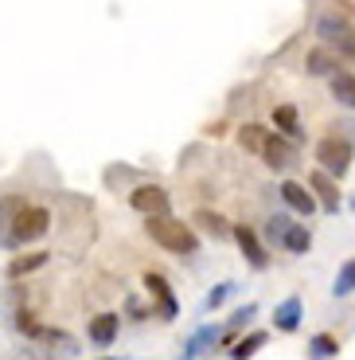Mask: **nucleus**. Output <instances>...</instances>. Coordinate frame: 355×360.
I'll list each match as a JSON object with an SVG mask.
<instances>
[{
  "instance_id": "obj_1",
  "label": "nucleus",
  "mask_w": 355,
  "mask_h": 360,
  "mask_svg": "<svg viewBox=\"0 0 355 360\" xmlns=\"http://www.w3.org/2000/svg\"><path fill=\"white\" fill-rule=\"evenodd\" d=\"M149 235H152V243H160L164 251H172V255H196L199 251V239H196V231L187 224H180V219H168L164 212L160 216H149Z\"/></svg>"
},
{
  "instance_id": "obj_2",
  "label": "nucleus",
  "mask_w": 355,
  "mask_h": 360,
  "mask_svg": "<svg viewBox=\"0 0 355 360\" xmlns=\"http://www.w3.org/2000/svg\"><path fill=\"white\" fill-rule=\"evenodd\" d=\"M351 157H355V149L344 137H324V141L316 145V161L328 176H344V172L351 169Z\"/></svg>"
},
{
  "instance_id": "obj_3",
  "label": "nucleus",
  "mask_w": 355,
  "mask_h": 360,
  "mask_svg": "<svg viewBox=\"0 0 355 360\" xmlns=\"http://www.w3.org/2000/svg\"><path fill=\"white\" fill-rule=\"evenodd\" d=\"M316 36L324 39L328 47H340L347 59H355V27L347 20H336V16H320L316 24Z\"/></svg>"
},
{
  "instance_id": "obj_4",
  "label": "nucleus",
  "mask_w": 355,
  "mask_h": 360,
  "mask_svg": "<svg viewBox=\"0 0 355 360\" xmlns=\"http://www.w3.org/2000/svg\"><path fill=\"white\" fill-rule=\"evenodd\" d=\"M47 224H51L47 207H24V212L16 216V224H12L8 239L12 243H32V239H39V235L47 231Z\"/></svg>"
},
{
  "instance_id": "obj_5",
  "label": "nucleus",
  "mask_w": 355,
  "mask_h": 360,
  "mask_svg": "<svg viewBox=\"0 0 355 360\" xmlns=\"http://www.w3.org/2000/svg\"><path fill=\"white\" fill-rule=\"evenodd\" d=\"M129 204H133L141 216H160V212H168V196H164V188H156V184L137 188L133 196H129Z\"/></svg>"
},
{
  "instance_id": "obj_6",
  "label": "nucleus",
  "mask_w": 355,
  "mask_h": 360,
  "mask_svg": "<svg viewBox=\"0 0 355 360\" xmlns=\"http://www.w3.org/2000/svg\"><path fill=\"white\" fill-rule=\"evenodd\" d=\"M262 157H266V165H269V169H289L297 153H293V145L285 141V137L266 134V145H262Z\"/></svg>"
},
{
  "instance_id": "obj_7",
  "label": "nucleus",
  "mask_w": 355,
  "mask_h": 360,
  "mask_svg": "<svg viewBox=\"0 0 355 360\" xmlns=\"http://www.w3.org/2000/svg\"><path fill=\"white\" fill-rule=\"evenodd\" d=\"M281 200H285L289 207H293V212H301V216H309L312 207H316L312 192L304 188V184H297V180H285V184H281Z\"/></svg>"
},
{
  "instance_id": "obj_8",
  "label": "nucleus",
  "mask_w": 355,
  "mask_h": 360,
  "mask_svg": "<svg viewBox=\"0 0 355 360\" xmlns=\"http://www.w3.org/2000/svg\"><path fill=\"white\" fill-rule=\"evenodd\" d=\"M309 180H312V188L320 192V204L328 207V212H340V192H336V184L328 180V172H324V169H316Z\"/></svg>"
},
{
  "instance_id": "obj_9",
  "label": "nucleus",
  "mask_w": 355,
  "mask_h": 360,
  "mask_svg": "<svg viewBox=\"0 0 355 360\" xmlns=\"http://www.w3.org/2000/svg\"><path fill=\"white\" fill-rule=\"evenodd\" d=\"M114 337H117V314H98L90 321V341L114 345Z\"/></svg>"
},
{
  "instance_id": "obj_10",
  "label": "nucleus",
  "mask_w": 355,
  "mask_h": 360,
  "mask_svg": "<svg viewBox=\"0 0 355 360\" xmlns=\"http://www.w3.org/2000/svg\"><path fill=\"white\" fill-rule=\"evenodd\" d=\"M332 94H336L340 106H351L355 110V75L351 71H336V75H332Z\"/></svg>"
},
{
  "instance_id": "obj_11",
  "label": "nucleus",
  "mask_w": 355,
  "mask_h": 360,
  "mask_svg": "<svg viewBox=\"0 0 355 360\" xmlns=\"http://www.w3.org/2000/svg\"><path fill=\"white\" fill-rule=\"evenodd\" d=\"M234 239H239V247L246 251V259L254 262V266H266V251L257 247V235L250 231V227H234Z\"/></svg>"
},
{
  "instance_id": "obj_12",
  "label": "nucleus",
  "mask_w": 355,
  "mask_h": 360,
  "mask_svg": "<svg viewBox=\"0 0 355 360\" xmlns=\"http://www.w3.org/2000/svg\"><path fill=\"white\" fill-rule=\"evenodd\" d=\"M274 126L281 129L285 137H293V141L301 137V122H297V110L293 106H277L274 110Z\"/></svg>"
},
{
  "instance_id": "obj_13",
  "label": "nucleus",
  "mask_w": 355,
  "mask_h": 360,
  "mask_svg": "<svg viewBox=\"0 0 355 360\" xmlns=\"http://www.w3.org/2000/svg\"><path fill=\"white\" fill-rule=\"evenodd\" d=\"M43 262H47V255H43V251H36V255H20V259H12V262H8V278H24V274L39 270Z\"/></svg>"
},
{
  "instance_id": "obj_14",
  "label": "nucleus",
  "mask_w": 355,
  "mask_h": 360,
  "mask_svg": "<svg viewBox=\"0 0 355 360\" xmlns=\"http://www.w3.org/2000/svg\"><path fill=\"white\" fill-rule=\"evenodd\" d=\"M145 286H149V294L152 297H160V306H164V314H176V302H172V294H168V282L160 278V274H145Z\"/></svg>"
},
{
  "instance_id": "obj_15",
  "label": "nucleus",
  "mask_w": 355,
  "mask_h": 360,
  "mask_svg": "<svg viewBox=\"0 0 355 360\" xmlns=\"http://www.w3.org/2000/svg\"><path fill=\"white\" fill-rule=\"evenodd\" d=\"M281 243H285V251H293V255H304L312 247V235H309V227H289V231L281 235Z\"/></svg>"
},
{
  "instance_id": "obj_16",
  "label": "nucleus",
  "mask_w": 355,
  "mask_h": 360,
  "mask_svg": "<svg viewBox=\"0 0 355 360\" xmlns=\"http://www.w3.org/2000/svg\"><path fill=\"white\" fill-rule=\"evenodd\" d=\"M297 321H301V302H297V297H289L285 306H277V329H285V333H289V329H297Z\"/></svg>"
},
{
  "instance_id": "obj_17",
  "label": "nucleus",
  "mask_w": 355,
  "mask_h": 360,
  "mask_svg": "<svg viewBox=\"0 0 355 360\" xmlns=\"http://www.w3.org/2000/svg\"><path fill=\"white\" fill-rule=\"evenodd\" d=\"M196 224H203L207 231L215 235V239H227V235H234V227H227V219L215 216V212H196Z\"/></svg>"
},
{
  "instance_id": "obj_18",
  "label": "nucleus",
  "mask_w": 355,
  "mask_h": 360,
  "mask_svg": "<svg viewBox=\"0 0 355 360\" xmlns=\"http://www.w3.org/2000/svg\"><path fill=\"white\" fill-rule=\"evenodd\" d=\"M24 207H27V200H20V196H4V200H0V231H4L8 224H16V216L24 212Z\"/></svg>"
},
{
  "instance_id": "obj_19",
  "label": "nucleus",
  "mask_w": 355,
  "mask_h": 360,
  "mask_svg": "<svg viewBox=\"0 0 355 360\" xmlns=\"http://www.w3.org/2000/svg\"><path fill=\"white\" fill-rule=\"evenodd\" d=\"M239 141H242V149H250V153H262V145H266V129H262V126H242L239 129Z\"/></svg>"
},
{
  "instance_id": "obj_20",
  "label": "nucleus",
  "mask_w": 355,
  "mask_h": 360,
  "mask_svg": "<svg viewBox=\"0 0 355 360\" xmlns=\"http://www.w3.org/2000/svg\"><path fill=\"white\" fill-rule=\"evenodd\" d=\"M332 67H336V59L328 51H309V59H304V71L309 75H332Z\"/></svg>"
},
{
  "instance_id": "obj_21",
  "label": "nucleus",
  "mask_w": 355,
  "mask_h": 360,
  "mask_svg": "<svg viewBox=\"0 0 355 360\" xmlns=\"http://www.w3.org/2000/svg\"><path fill=\"white\" fill-rule=\"evenodd\" d=\"M336 297H344V294H355V259L351 262H344L340 266V274H336Z\"/></svg>"
},
{
  "instance_id": "obj_22",
  "label": "nucleus",
  "mask_w": 355,
  "mask_h": 360,
  "mask_svg": "<svg viewBox=\"0 0 355 360\" xmlns=\"http://www.w3.org/2000/svg\"><path fill=\"white\" fill-rule=\"evenodd\" d=\"M309 352H312V356H336L340 345H336V337L320 333V337H312V341H309Z\"/></svg>"
},
{
  "instance_id": "obj_23",
  "label": "nucleus",
  "mask_w": 355,
  "mask_h": 360,
  "mask_svg": "<svg viewBox=\"0 0 355 360\" xmlns=\"http://www.w3.org/2000/svg\"><path fill=\"white\" fill-rule=\"evenodd\" d=\"M262 345H266V337H262V333H254V337H246V341H239L231 352H234V356H250V352H257Z\"/></svg>"
},
{
  "instance_id": "obj_24",
  "label": "nucleus",
  "mask_w": 355,
  "mask_h": 360,
  "mask_svg": "<svg viewBox=\"0 0 355 360\" xmlns=\"http://www.w3.org/2000/svg\"><path fill=\"white\" fill-rule=\"evenodd\" d=\"M289 227H293V224H289L285 216H274V219H269V235H277V239H281V235L289 231Z\"/></svg>"
},
{
  "instance_id": "obj_25",
  "label": "nucleus",
  "mask_w": 355,
  "mask_h": 360,
  "mask_svg": "<svg viewBox=\"0 0 355 360\" xmlns=\"http://www.w3.org/2000/svg\"><path fill=\"white\" fill-rule=\"evenodd\" d=\"M16 325H20V329H24L27 337H36V333H39V325L32 321V314H20V321H16Z\"/></svg>"
},
{
  "instance_id": "obj_26",
  "label": "nucleus",
  "mask_w": 355,
  "mask_h": 360,
  "mask_svg": "<svg viewBox=\"0 0 355 360\" xmlns=\"http://www.w3.org/2000/svg\"><path fill=\"white\" fill-rule=\"evenodd\" d=\"M227 294H231V286H219V290H215V294H211V306H219V302H222V297H227Z\"/></svg>"
}]
</instances>
